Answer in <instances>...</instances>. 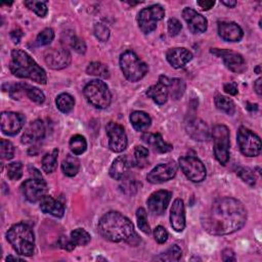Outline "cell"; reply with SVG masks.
I'll use <instances>...</instances> for the list:
<instances>
[{
	"label": "cell",
	"mask_w": 262,
	"mask_h": 262,
	"mask_svg": "<svg viewBox=\"0 0 262 262\" xmlns=\"http://www.w3.org/2000/svg\"><path fill=\"white\" fill-rule=\"evenodd\" d=\"M26 122L25 116L17 112H2L1 114V131L9 136L18 134Z\"/></svg>",
	"instance_id": "5bb4252c"
},
{
	"label": "cell",
	"mask_w": 262,
	"mask_h": 262,
	"mask_svg": "<svg viewBox=\"0 0 262 262\" xmlns=\"http://www.w3.org/2000/svg\"><path fill=\"white\" fill-rule=\"evenodd\" d=\"M120 68L125 78L130 82H137L148 74L149 67L132 50H126L120 56Z\"/></svg>",
	"instance_id": "5b68a950"
},
{
	"label": "cell",
	"mask_w": 262,
	"mask_h": 262,
	"mask_svg": "<svg viewBox=\"0 0 262 262\" xmlns=\"http://www.w3.org/2000/svg\"><path fill=\"white\" fill-rule=\"evenodd\" d=\"M130 168V163L126 156H120L114 160V162L110 168V176L115 180H121L125 177Z\"/></svg>",
	"instance_id": "4316f807"
},
{
	"label": "cell",
	"mask_w": 262,
	"mask_h": 262,
	"mask_svg": "<svg viewBox=\"0 0 262 262\" xmlns=\"http://www.w3.org/2000/svg\"><path fill=\"white\" fill-rule=\"evenodd\" d=\"M261 84H262V79H261V78H258V79L254 82V90L256 91V93H257L258 95H261V92H262Z\"/></svg>",
	"instance_id": "680465c9"
},
{
	"label": "cell",
	"mask_w": 262,
	"mask_h": 262,
	"mask_svg": "<svg viewBox=\"0 0 262 262\" xmlns=\"http://www.w3.org/2000/svg\"><path fill=\"white\" fill-rule=\"evenodd\" d=\"M159 82L163 83L168 89V93L173 99H179L185 90V83L177 78H168L166 76H161L159 78Z\"/></svg>",
	"instance_id": "484cf974"
},
{
	"label": "cell",
	"mask_w": 262,
	"mask_h": 262,
	"mask_svg": "<svg viewBox=\"0 0 262 262\" xmlns=\"http://www.w3.org/2000/svg\"><path fill=\"white\" fill-rule=\"evenodd\" d=\"M97 228L100 236L110 242H124L131 246H137L140 243L133 223L120 212L110 211L101 216Z\"/></svg>",
	"instance_id": "7a4b0ae2"
},
{
	"label": "cell",
	"mask_w": 262,
	"mask_h": 262,
	"mask_svg": "<svg viewBox=\"0 0 262 262\" xmlns=\"http://www.w3.org/2000/svg\"><path fill=\"white\" fill-rule=\"evenodd\" d=\"M222 260L223 261H236V254L230 249H225L222 251Z\"/></svg>",
	"instance_id": "11a10c76"
},
{
	"label": "cell",
	"mask_w": 262,
	"mask_h": 262,
	"mask_svg": "<svg viewBox=\"0 0 262 262\" xmlns=\"http://www.w3.org/2000/svg\"><path fill=\"white\" fill-rule=\"evenodd\" d=\"M185 130L187 134L197 141H207L211 137L208 125L198 118L188 120L185 124Z\"/></svg>",
	"instance_id": "ac0fdd59"
},
{
	"label": "cell",
	"mask_w": 262,
	"mask_h": 262,
	"mask_svg": "<svg viewBox=\"0 0 262 262\" xmlns=\"http://www.w3.org/2000/svg\"><path fill=\"white\" fill-rule=\"evenodd\" d=\"M254 71L257 73V74H261V66L258 65V66L254 69Z\"/></svg>",
	"instance_id": "be15d7a7"
},
{
	"label": "cell",
	"mask_w": 262,
	"mask_h": 262,
	"mask_svg": "<svg viewBox=\"0 0 262 262\" xmlns=\"http://www.w3.org/2000/svg\"><path fill=\"white\" fill-rule=\"evenodd\" d=\"M240 151L246 157H257L261 153V140L258 135L248 128L241 126L238 130L237 136Z\"/></svg>",
	"instance_id": "9c48e42d"
},
{
	"label": "cell",
	"mask_w": 262,
	"mask_h": 262,
	"mask_svg": "<svg viewBox=\"0 0 262 262\" xmlns=\"http://www.w3.org/2000/svg\"><path fill=\"white\" fill-rule=\"evenodd\" d=\"M147 95L152 98L157 105L162 106L166 104L169 93L167 87L163 83L158 82L157 84L151 86L147 90Z\"/></svg>",
	"instance_id": "f1b7e54d"
},
{
	"label": "cell",
	"mask_w": 262,
	"mask_h": 262,
	"mask_svg": "<svg viewBox=\"0 0 262 262\" xmlns=\"http://www.w3.org/2000/svg\"><path fill=\"white\" fill-rule=\"evenodd\" d=\"M164 17L165 10L159 4H154L142 8L137 16L138 27L142 33L150 34L156 30L157 23L163 20Z\"/></svg>",
	"instance_id": "ba28073f"
},
{
	"label": "cell",
	"mask_w": 262,
	"mask_h": 262,
	"mask_svg": "<svg viewBox=\"0 0 262 262\" xmlns=\"http://www.w3.org/2000/svg\"><path fill=\"white\" fill-rule=\"evenodd\" d=\"M170 224L177 232H181L185 227L184 203L180 199H176L172 204L170 210Z\"/></svg>",
	"instance_id": "7402d4cb"
},
{
	"label": "cell",
	"mask_w": 262,
	"mask_h": 262,
	"mask_svg": "<svg viewBox=\"0 0 262 262\" xmlns=\"http://www.w3.org/2000/svg\"><path fill=\"white\" fill-rule=\"evenodd\" d=\"M28 84H24V83H20V84H13L10 88H9V95L13 98V99H20L24 94L27 93V90L29 88Z\"/></svg>",
	"instance_id": "7dc6e473"
},
{
	"label": "cell",
	"mask_w": 262,
	"mask_h": 262,
	"mask_svg": "<svg viewBox=\"0 0 262 262\" xmlns=\"http://www.w3.org/2000/svg\"><path fill=\"white\" fill-rule=\"evenodd\" d=\"M9 260H21V261H23V259H22V258H19V257H13V256H8V257L6 258V261H9Z\"/></svg>",
	"instance_id": "6125c7cd"
},
{
	"label": "cell",
	"mask_w": 262,
	"mask_h": 262,
	"mask_svg": "<svg viewBox=\"0 0 262 262\" xmlns=\"http://www.w3.org/2000/svg\"><path fill=\"white\" fill-rule=\"evenodd\" d=\"M86 73L90 76H96L103 79H108L110 77V71L108 67L99 62H92L86 69Z\"/></svg>",
	"instance_id": "836d02e7"
},
{
	"label": "cell",
	"mask_w": 262,
	"mask_h": 262,
	"mask_svg": "<svg viewBox=\"0 0 262 262\" xmlns=\"http://www.w3.org/2000/svg\"><path fill=\"white\" fill-rule=\"evenodd\" d=\"M55 104L57 109H59L64 114H69L75 106V99L69 93H61L56 96Z\"/></svg>",
	"instance_id": "4dcf8cb0"
},
{
	"label": "cell",
	"mask_w": 262,
	"mask_h": 262,
	"mask_svg": "<svg viewBox=\"0 0 262 262\" xmlns=\"http://www.w3.org/2000/svg\"><path fill=\"white\" fill-rule=\"evenodd\" d=\"M237 174L238 176L247 184H249L250 186H254L256 184V176H255V173L249 169V168H239L237 170Z\"/></svg>",
	"instance_id": "b9f144b4"
},
{
	"label": "cell",
	"mask_w": 262,
	"mask_h": 262,
	"mask_svg": "<svg viewBox=\"0 0 262 262\" xmlns=\"http://www.w3.org/2000/svg\"><path fill=\"white\" fill-rule=\"evenodd\" d=\"M215 106L218 110H220L224 113H226L229 116H232L236 113V105L232 99L224 96V95H220L218 94L216 95L215 99Z\"/></svg>",
	"instance_id": "1f68e13d"
},
{
	"label": "cell",
	"mask_w": 262,
	"mask_h": 262,
	"mask_svg": "<svg viewBox=\"0 0 262 262\" xmlns=\"http://www.w3.org/2000/svg\"><path fill=\"white\" fill-rule=\"evenodd\" d=\"M180 169L184 175L193 182H202L206 178V167L201 160L194 156L181 157L178 160Z\"/></svg>",
	"instance_id": "30bf717a"
},
{
	"label": "cell",
	"mask_w": 262,
	"mask_h": 262,
	"mask_svg": "<svg viewBox=\"0 0 262 262\" xmlns=\"http://www.w3.org/2000/svg\"><path fill=\"white\" fill-rule=\"evenodd\" d=\"M69 144H70L71 152L76 156L82 155L87 149V141L85 137L80 134H76L74 136H72Z\"/></svg>",
	"instance_id": "e575fe53"
},
{
	"label": "cell",
	"mask_w": 262,
	"mask_h": 262,
	"mask_svg": "<svg viewBox=\"0 0 262 262\" xmlns=\"http://www.w3.org/2000/svg\"><path fill=\"white\" fill-rule=\"evenodd\" d=\"M57 156H59V150L54 149L51 153H47L42 158V169L45 173L49 174L55 171L57 166Z\"/></svg>",
	"instance_id": "d6a6232c"
},
{
	"label": "cell",
	"mask_w": 262,
	"mask_h": 262,
	"mask_svg": "<svg viewBox=\"0 0 262 262\" xmlns=\"http://www.w3.org/2000/svg\"><path fill=\"white\" fill-rule=\"evenodd\" d=\"M142 139L158 153L165 154L173 150V145L164 141L162 135L160 133H144L142 135Z\"/></svg>",
	"instance_id": "d4e9b609"
},
{
	"label": "cell",
	"mask_w": 262,
	"mask_h": 262,
	"mask_svg": "<svg viewBox=\"0 0 262 262\" xmlns=\"http://www.w3.org/2000/svg\"><path fill=\"white\" fill-rule=\"evenodd\" d=\"M123 182L122 184L120 185V188L121 191L127 195V196H133L137 193L138 188L140 186V183L137 182L136 179H133V178H123Z\"/></svg>",
	"instance_id": "f35d334b"
},
{
	"label": "cell",
	"mask_w": 262,
	"mask_h": 262,
	"mask_svg": "<svg viewBox=\"0 0 262 262\" xmlns=\"http://www.w3.org/2000/svg\"><path fill=\"white\" fill-rule=\"evenodd\" d=\"M80 170V161L76 155H68L62 163V171L68 177L76 176Z\"/></svg>",
	"instance_id": "f546056e"
},
{
	"label": "cell",
	"mask_w": 262,
	"mask_h": 262,
	"mask_svg": "<svg viewBox=\"0 0 262 262\" xmlns=\"http://www.w3.org/2000/svg\"><path fill=\"white\" fill-rule=\"evenodd\" d=\"M221 3L226 5L229 8H232V7H235L237 5V1H235V0H229V1H226V0H222Z\"/></svg>",
	"instance_id": "91938a15"
},
{
	"label": "cell",
	"mask_w": 262,
	"mask_h": 262,
	"mask_svg": "<svg viewBox=\"0 0 262 262\" xmlns=\"http://www.w3.org/2000/svg\"><path fill=\"white\" fill-rule=\"evenodd\" d=\"M166 59L172 68L180 69L193 60V53L184 47H174L168 49Z\"/></svg>",
	"instance_id": "ffe728a7"
},
{
	"label": "cell",
	"mask_w": 262,
	"mask_h": 262,
	"mask_svg": "<svg viewBox=\"0 0 262 262\" xmlns=\"http://www.w3.org/2000/svg\"><path fill=\"white\" fill-rule=\"evenodd\" d=\"M223 89L226 93L230 95H237L238 94V87L235 83H227L224 85Z\"/></svg>",
	"instance_id": "db71d44e"
},
{
	"label": "cell",
	"mask_w": 262,
	"mask_h": 262,
	"mask_svg": "<svg viewBox=\"0 0 262 262\" xmlns=\"http://www.w3.org/2000/svg\"><path fill=\"white\" fill-rule=\"evenodd\" d=\"M197 4L203 10H209V9H211L214 6L215 1H212V0H202V1H198Z\"/></svg>",
	"instance_id": "9f6ffc18"
},
{
	"label": "cell",
	"mask_w": 262,
	"mask_h": 262,
	"mask_svg": "<svg viewBox=\"0 0 262 262\" xmlns=\"http://www.w3.org/2000/svg\"><path fill=\"white\" fill-rule=\"evenodd\" d=\"M107 134L109 136V148L114 153H122L127 148V135L122 125L110 122L107 125Z\"/></svg>",
	"instance_id": "4fadbf2b"
},
{
	"label": "cell",
	"mask_w": 262,
	"mask_h": 262,
	"mask_svg": "<svg viewBox=\"0 0 262 262\" xmlns=\"http://www.w3.org/2000/svg\"><path fill=\"white\" fill-rule=\"evenodd\" d=\"M136 219H137V225L139 229L144 232L145 235L151 234V227L148 222V217H147V212L143 208H138L136 211Z\"/></svg>",
	"instance_id": "ab89813d"
},
{
	"label": "cell",
	"mask_w": 262,
	"mask_h": 262,
	"mask_svg": "<svg viewBox=\"0 0 262 262\" xmlns=\"http://www.w3.org/2000/svg\"><path fill=\"white\" fill-rule=\"evenodd\" d=\"M218 34L228 42H240L244 36L243 29L234 22H221L218 24Z\"/></svg>",
	"instance_id": "603a6c76"
},
{
	"label": "cell",
	"mask_w": 262,
	"mask_h": 262,
	"mask_svg": "<svg viewBox=\"0 0 262 262\" xmlns=\"http://www.w3.org/2000/svg\"><path fill=\"white\" fill-rule=\"evenodd\" d=\"M71 53L65 48L51 49L45 54V63L52 70L65 69L71 64Z\"/></svg>",
	"instance_id": "d6986e66"
},
{
	"label": "cell",
	"mask_w": 262,
	"mask_h": 262,
	"mask_svg": "<svg viewBox=\"0 0 262 262\" xmlns=\"http://www.w3.org/2000/svg\"><path fill=\"white\" fill-rule=\"evenodd\" d=\"M210 52L222 59L226 68L229 69L231 72L241 74V73H244L247 70V65L244 57L238 52L228 49H219V48H212L210 49Z\"/></svg>",
	"instance_id": "7c38bea8"
},
{
	"label": "cell",
	"mask_w": 262,
	"mask_h": 262,
	"mask_svg": "<svg viewBox=\"0 0 262 262\" xmlns=\"http://www.w3.org/2000/svg\"><path fill=\"white\" fill-rule=\"evenodd\" d=\"M9 69L16 77L30 79L42 85H45L47 82L45 71L32 59L31 55L22 49H13L11 51Z\"/></svg>",
	"instance_id": "3957f363"
},
{
	"label": "cell",
	"mask_w": 262,
	"mask_h": 262,
	"mask_svg": "<svg viewBox=\"0 0 262 262\" xmlns=\"http://www.w3.org/2000/svg\"><path fill=\"white\" fill-rule=\"evenodd\" d=\"M25 5L30 10L34 11L40 18H45L48 12L45 1H35V0H29V1H25Z\"/></svg>",
	"instance_id": "74e56055"
},
{
	"label": "cell",
	"mask_w": 262,
	"mask_h": 262,
	"mask_svg": "<svg viewBox=\"0 0 262 262\" xmlns=\"http://www.w3.org/2000/svg\"><path fill=\"white\" fill-rule=\"evenodd\" d=\"M182 18L194 34H202L206 32L208 28V21L195 9L185 7L182 10Z\"/></svg>",
	"instance_id": "2e32d148"
},
{
	"label": "cell",
	"mask_w": 262,
	"mask_h": 262,
	"mask_svg": "<svg viewBox=\"0 0 262 262\" xmlns=\"http://www.w3.org/2000/svg\"><path fill=\"white\" fill-rule=\"evenodd\" d=\"M6 239L19 255L30 257L35 253V236L32 227L20 222L13 224L6 232Z\"/></svg>",
	"instance_id": "277c9868"
},
{
	"label": "cell",
	"mask_w": 262,
	"mask_h": 262,
	"mask_svg": "<svg viewBox=\"0 0 262 262\" xmlns=\"http://www.w3.org/2000/svg\"><path fill=\"white\" fill-rule=\"evenodd\" d=\"M7 176L10 180H19L23 176V165L21 162H13L7 166Z\"/></svg>",
	"instance_id": "7bdbcfd3"
},
{
	"label": "cell",
	"mask_w": 262,
	"mask_h": 262,
	"mask_svg": "<svg viewBox=\"0 0 262 262\" xmlns=\"http://www.w3.org/2000/svg\"><path fill=\"white\" fill-rule=\"evenodd\" d=\"M246 109L250 111V112H256L258 110V105L257 104H250V103H247L246 104Z\"/></svg>",
	"instance_id": "94428289"
},
{
	"label": "cell",
	"mask_w": 262,
	"mask_h": 262,
	"mask_svg": "<svg viewBox=\"0 0 262 262\" xmlns=\"http://www.w3.org/2000/svg\"><path fill=\"white\" fill-rule=\"evenodd\" d=\"M247 221V210L237 199L224 197L216 199L203 213L201 222L213 236H225L240 230Z\"/></svg>",
	"instance_id": "6da1fadb"
},
{
	"label": "cell",
	"mask_w": 262,
	"mask_h": 262,
	"mask_svg": "<svg viewBox=\"0 0 262 262\" xmlns=\"http://www.w3.org/2000/svg\"><path fill=\"white\" fill-rule=\"evenodd\" d=\"M177 165L174 162H167L156 166L147 175V180L153 184H160L175 177Z\"/></svg>",
	"instance_id": "9a60e30c"
},
{
	"label": "cell",
	"mask_w": 262,
	"mask_h": 262,
	"mask_svg": "<svg viewBox=\"0 0 262 262\" xmlns=\"http://www.w3.org/2000/svg\"><path fill=\"white\" fill-rule=\"evenodd\" d=\"M40 209L43 213L50 214L57 218H62L65 214L63 204L47 195L40 201Z\"/></svg>",
	"instance_id": "cb8c5ba5"
},
{
	"label": "cell",
	"mask_w": 262,
	"mask_h": 262,
	"mask_svg": "<svg viewBox=\"0 0 262 262\" xmlns=\"http://www.w3.org/2000/svg\"><path fill=\"white\" fill-rule=\"evenodd\" d=\"M57 244H59V246L61 247L62 249H64L66 251H73V250L75 249V247H76L75 243L72 241L71 238H67L65 236H63V237L60 238V240H59V242H57Z\"/></svg>",
	"instance_id": "816d5d0a"
},
{
	"label": "cell",
	"mask_w": 262,
	"mask_h": 262,
	"mask_svg": "<svg viewBox=\"0 0 262 262\" xmlns=\"http://www.w3.org/2000/svg\"><path fill=\"white\" fill-rule=\"evenodd\" d=\"M53 39H54V31L51 28H46L38 34L36 38V43L38 46H45L50 44Z\"/></svg>",
	"instance_id": "60d3db41"
},
{
	"label": "cell",
	"mask_w": 262,
	"mask_h": 262,
	"mask_svg": "<svg viewBox=\"0 0 262 262\" xmlns=\"http://www.w3.org/2000/svg\"><path fill=\"white\" fill-rule=\"evenodd\" d=\"M21 191L24 197L31 203L40 202L47 194V184L45 180L41 178H33L24 181L21 185Z\"/></svg>",
	"instance_id": "8fae6325"
},
{
	"label": "cell",
	"mask_w": 262,
	"mask_h": 262,
	"mask_svg": "<svg viewBox=\"0 0 262 262\" xmlns=\"http://www.w3.org/2000/svg\"><path fill=\"white\" fill-rule=\"evenodd\" d=\"M0 155L4 160H11L14 156L13 144L6 139H1L0 141Z\"/></svg>",
	"instance_id": "ee69618b"
},
{
	"label": "cell",
	"mask_w": 262,
	"mask_h": 262,
	"mask_svg": "<svg viewBox=\"0 0 262 262\" xmlns=\"http://www.w3.org/2000/svg\"><path fill=\"white\" fill-rule=\"evenodd\" d=\"M181 255H182V251L180 249V247L177 245H173L167 251H165L162 254H160L154 259L160 260V261H178L181 258Z\"/></svg>",
	"instance_id": "d590c367"
},
{
	"label": "cell",
	"mask_w": 262,
	"mask_h": 262,
	"mask_svg": "<svg viewBox=\"0 0 262 262\" xmlns=\"http://www.w3.org/2000/svg\"><path fill=\"white\" fill-rule=\"evenodd\" d=\"M134 156L138 163L143 162L145 161V159L149 157V150L147 148L141 147V145H138V147H136L134 150Z\"/></svg>",
	"instance_id": "f5cc1de1"
},
{
	"label": "cell",
	"mask_w": 262,
	"mask_h": 262,
	"mask_svg": "<svg viewBox=\"0 0 262 262\" xmlns=\"http://www.w3.org/2000/svg\"><path fill=\"white\" fill-rule=\"evenodd\" d=\"M153 234H154V238H155L156 242L159 244H165L168 240V231L162 225H158L154 229Z\"/></svg>",
	"instance_id": "c3c4849f"
},
{
	"label": "cell",
	"mask_w": 262,
	"mask_h": 262,
	"mask_svg": "<svg viewBox=\"0 0 262 262\" xmlns=\"http://www.w3.org/2000/svg\"><path fill=\"white\" fill-rule=\"evenodd\" d=\"M172 193L169 191H158L153 193L148 199V208L151 213L156 215H162L171 201Z\"/></svg>",
	"instance_id": "e0dca14e"
},
{
	"label": "cell",
	"mask_w": 262,
	"mask_h": 262,
	"mask_svg": "<svg viewBox=\"0 0 262 262\" xmlns=\"http://www.w3.org/2000/svg\"><path fill=\"white\" fill-rule=\"evenodd\" d=\"M94 36L101 42H107L110 38V30L109 28L104 24H95L93 29Z\"/></svg>",
	"instance_id": "bcb514c9"
},
{
	"label": "cell",
	"mask_w": 262,
	"mask_h": 262,
	"mask_svg": "<svg viewBox=\"0 0 262 262\" xmlns=\"http://www.w3.org/2000/svg\"><path fill=\"white\" fill-rule=\"evenodd\" d=\"M26 95L30 98L32 101H34V103H36L38 105L43 104L45 100V95H44V93H43V91H41L39 88H37V87H34V86L33 87L29 86Z\"/></svg>",
	"instance_id": "f6af8a7d"
},
{
	"label": "cell",
	"mask_w": 262,
	"mask_h": 262,
	"mask_svg": "<svg viewBox=\"0 0 262 262\" xmlns=\"http://www.w3.org/2000/svg\"><path fill=\"white\" fill-rule=\"evenodd\" d=\"M22 37H23V31L20 30V29H17V30H13L10 32V38L13 41V43H16V44L20 43Z\"/></svg>",
	"instance_id": "6f0895ef"
},
{
	"label": "cell",
	"mask_w": 262,
	"mask_h": 262,
	"mask_svg": "<svg viewBox=\"0 0 262 262\" xmlns=\"http://www.w3.org/2000/svg\"><path fill=\"white\" fill-rule=\"evenodd\" d=\"M130 122L138 132H145L152 124V119L145 112L135 111L130 115Z\"/></svg>",
	"instance_id": "83f0119b"
},
{
	"label": "cell",
	"mask_w": 262,
	"mask_h": 262,
	"mask_svg": "<svg viewBox=\"0 0 262 262\" xmlns=\"http://www.w3.org/2000/svg\"><path fill=\"white\" fill-rule=\"evenodd\" d=\"M211 136L214 142V155L221 165H226L229 160V129L227 126L218 124L212 129Z\"/></svg>",
	"instance_id": "52a82bcc"
},
{
	"label": "cell",
	"mask_w": 262,
	"mask_h": 262,
	"mask_svg": "<svg viewBox=\"0 0 262 262\" xmlns=\"http://www.w3.org/2000/svg\"><path fill=\"white\" fill-rule=\"evenodd\" d=\"M45 136V126L42 121L36 120L31 122L25 129L22 135V142L24 144H35Z\"/></svg>",
	"instance_id": "44dd1931"
},
{
	"label": "cell",
	"mask_w": 262,
	"mask_h": 262,
	"mask_svg": "<svg viewBox=\"0 0 262 262\" xmlns=\"http://www.w3.org/2000/svg\"><path fill=\"white\" fill-rule=\"evenodd\" d=\"M71 239L76 246H86L91 240L90 235L83 228H76L71 232Z\"/></svg>",
	"instance_id": "8d00e7d4"
},
{
	"label": "cell",
	"mask_w": 262,
	"mask_h": 262,
	"mask_svg": "<svg viewBox=\"0 0 262 262\" xmlns=\"http://www.w3.org/2000/svg\"><path fill=\"white\" fill-rule=\"evenodd\" d=\"M182 29L181 23L177 19H170L168 21V32L170 36H177Z\"/></svg>",
	"instance_id": "f907efd6"
},
{
	"label": "cell",
	"mask_w": 262,
	"mask_h": 262,
	"mask_svg": "<svg viewBox=\"0 0 262 262\" xmlns=\"http://www.w3.org/2000/svg\"><path fill=\"white\" fill-rule=\"evenodd\" d=\"M83 93L88 103L96 109L104 110L110 107L112 94L108 85L100 80H92L84 87Z\"/></svg>",
	"instance_id": "8992f818"
},
{
	"label": "cell",
	"mask_w": 262,
	"mask_h": 262,
	"mask_svg": "<svg viewBox=\"0 0 262 262\" xmlns=\"http://www.w3.org/2000/svg\"><path fill=\"white\" fill-rule=\"evenodd\" d=\"M71 46L76 52L83 54L86 52V43L77 36H72L71 38Z\"/></svg>",
	"instance_id": "681fc988"
}]
</instances>
